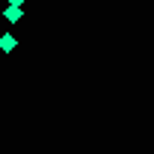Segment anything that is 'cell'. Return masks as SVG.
I'll use <instances>...</instances> for the list:
<instances>
[{
	"instance_id": "cell-2",
	"label": "cell",
	"mask_w": 154,
	"mask_h": 154,
	"mask_svg": "<svg viewBox=\"0 0 154 154\" xmlns=\"http://www.w3.org/2000/svg\"><path fill=\"white\" fill-rule=\"evenodd\" d=\"M0 48H3V54H9V51H15V48H18V38L9 36V33H6V36H0Z\"/></svg>"
},
{
	"instance_id": "cell-4",
	"label": "cell",
	"mask_w": 154,
	"mask_h": 154,
	"mask_svg": "<svg viewBox=\"0 0 154 154\" xmlns=\"http://www.w3.org/2000/svg\"><path fill=\"white\" fill-rule=\"evenodd\" d=\"M0 54H3V48H0Z\"/></svg>"
},
{
	"instance_id": "cell-1",
	"label": "cell",
	"mask_w": 154,
	"mask_h": 154,
	"mask_svg": "<svg viewBox=\"0 0 154 154\" xmlns=\"http://www.w3.org/2000/svg\"><path fill=\"white\" fill-rule=\"evenodd\" d=\"M3 18L9 21V24H18V21L24 18V6H6V9H3Z\"/></svg>"
},
{
	"instance_id": "cell-3",
	"label": "cell",
	"mask_w": 154,
	"mask_h": 154,
	"mask_svg": "<svg viewBox=\"0 0 154 154\" xmlns=\"http://www.w3.org/2000/svg\"><path fill=\"white\" fill-rule=\"evenodd\" d=\"M27 0H6V6H24Z\"/></svg>"
}]
</instances>
